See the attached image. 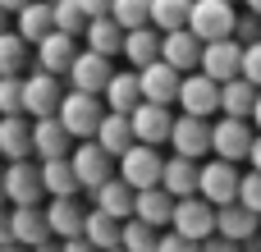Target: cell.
<instances>
[{
    "mask_svg": "<svg viewBox=\"0 0 261 252\" xmlns=\"http://www.w3.org/2000/svg\"><path fill=\"white\" fill-rule=\"evenodd\" d=\"M60 124L73 133V142H83V138H92L96 133V124H101V115H106V101L101 96H92V92H64L60 96Z\"/></svg>",
    "mask_w": 261,
    "mask_h": 252,
    "instance_id": "obj_1",
    "label": "cell"
},
{
    "mask_svg": "<svg viewBox=\"0 0 261 252\" xmlns=\"http://www.w3.org/2000/svg\"><path fill=\"white\" fill-rule=\"evenodd\" d=\"M174 106H179L184 115L211 119V115H220V83L206 78L202 69H193V73L179 78V96H174Z\"/></svg>",
    "mask_w": 261,
    "mask_h": 252,
    "instance_id": "obj_2",
    "label": "cell"
},
{
    "mask_svg": "<svg viewBox=\"0 0 261 252\" xmlns=\"http://www.w3.org/2000/svg\"><path fill=\"white\" fill-rule=\"evenodd\" d=\"M234 0H193L188 9V32H197L202 41H220V37H234Z\"/></svg>",
    "mask_w": 261,
    "mask_h": 252,
    "instance_id": "obj_3",
    "label": "cell"
},
{
    "mask_svg": "<svg viewBox=\"0 0 261 252\" xmlns=\"http://www.w3.org/2000/svg\"><path fill=\"white\" fill-rule=\"evenodd\" d=\"M252 138H257L252 119H234V115L211 119V156H220V161H234V165H239V161H248Z\"/></svg>",
    "mask_w": 261,
    "mask_h": 252,
    "instance_id": "obj_4",
    "label": "cell"
},
{
    "mask_svg": "<svg viewBox=\"0 0 261 252\" xmlns=\"http://www.w3.org/2000/svg\"><path fill=\"white\" fill-rule=\"evenodd\" d=\"M239 165L234 161H220V156H211V161H202V170H197V197H206L211 207H225V202H234L239 197Z\"/></svg>",
    "mask_w": 261,
    "mask_h": 252,
    "instance_id": "obj_5",
    "label": "cell"
},
{
    "mask_svg": "<svg viewBox=\"0 0 261 252\" xmlns=\"http://www.w3.org/2000/svg\"><path fill=\"white\" fill-rule=\"evenodd\" d=\"M170 230L184 234V239H193V243H202V239L216 234V207H211L206 197H197V193H193V197H174Z\"/></svg>",
    "mask_w": 261,
    "mask_h": 252,
    "instance_id": "obj_6",
    "label": "cell"
},
{
    "mask_svg": "<svg viewBox=\"0 0 261 252\" xmlns=\"http://www.w3.org/2000/svg\"><path fill=\"white\" fill-rule=\"evenodd\" d=\"M60 96H64L60 73H46V69L23 73V115H28V119H46V115H55V110H60Z\"/></svg>",
    "mask_w": 261,
    "mask_h": 252,
    "instance_id": "obj_7",
    "label": "cell"
},
{
    "mask_svg": "<svg viewBox=\"0 0 261 252\" xmlns=\"http://www.w3.org/2000/svg\"><path fill=\"white\" fill-rule=\"evenodd\" d=\"M69 165H73V174H78V188H101L110 174H115V156L110 152H101L92 138H83V142H73V152H69Z\"/></svg>",
    "mask_w": 261,
    "mask_h": 252,
    "instance_id": "obj_8",
    "label": "cell"
},
{
    "mask_svg": "<svg viewBox=\"0 0 261 252\" xmlns=\"http://www.w3.org/2000/svg\"><path fill=\"white\" fill-rule=\"evenodd\" d=\"M161 170H165V156H161V147L133 142V147L119 156V179H124L128 188H151V184H161Z\"/></svg>",
    "mask_w": 261,
    "mask_h": 252,
    "instance_id": "obj_9",
    "label": "cell"
},
{
    "mask_svg": "<svg viewBox=\"0 0 261 252\" xmlns=\"http://www.w3.org/2000/svg\"><path fill=\"white\" fill-rule=\"evenodd\" d=\"M128 124H133V138L147 142V147H165L170 142V129H174V110L170 106H156V101H138L128 110Z\"/></svg>",
    "mask_w": 261,
    "mask_h": 252,
    "instance_id": "obj_10",
    "label": "cell"
},
{
    "mask_svg": "<svg viewBox=\"0 0 261 252\" xmlns=\"http://www.w3.org/2000/svg\"><path fill=\"white\" fill-rule=\"evenodd\" d=\"M46 188H41V161L23 156V161H9L5 165V202L14 207H28V202H41Z\"/></svg>",
    "mask_w": 261,
    "mask_h": 252,
    "instance_id": "obj_11",
    "label": "cell"
},
{
    "mask_svg": "<svg viewBox=\"0 0 261 252\" xmlns=\"http://www.w3.org/2000/svg\"><path fill=\"white\" fill-rule=\"evenodd\" d=\"M206 78H216V83H229V78H239V69H243V41H234V37H220V41H202V64H197Z\"/></svg>",
    "mask_w": 261,
    "mask_h": 252,
    "instance_id": "obj_12",
    "label": "cell"
},
{
    "mask_svg": "<svg viewBox=\"0 0 261 252\" xmlns=\"http://www.w3.org/2000/svg\"><path fill=\"white\" fill-rule=\"evenodd\" d=\"M170 147H174V156H188V161L211 156V119H197V115H174Z\"/></svg>",
    "mask_w": 261,
    "mask_h": 252,
    "instance_id": "obj_13",
    "label": "cell"
},
{
    "mask_svg": "<svg viewBox=\"0 0 261 252\" xmlns=\"http://www.w3.org/2000/svg\"><path fill=\"white\" fill-rule=\"evenodd\" d=\"M110 60L106 55H96V51H78L73 55V64L64 69V78H69V87L73 92H92V96H101L106 92V83H110Z\"/></svg>",
    "mask_w": 261,
    "mask_h": 252,
    "instance_id": "obj_14",
    "label": "cell"
},
{
    "mask_svg": "<svg viewBox=\"0 0 261 252\" xmlns=\"http://www.w3.org/2000/svg\"><path fill=\"white\" fill-rule=\"evenodd\" d=\"M161 60L179 73H193L202 64V37L188 32V28H174V32H161Z\"/></svg>",
    "mask_w": 261,
    "mask_h": 252,
    "instance_id": "obj_15",
    "label": "cell"
},
{
    "mask_svg": "<svg viewBox=\"0 0 261 252\" xmlns=\"http://www.w3.org/2000/svg\"><path fill=\"white\" fill-rule=\"evenodd\" d=\"M179 69H170L165 60H151L138 69V87H142V101H156V106H174L179 96Z\"/></svg>",
    "mask_w": 261,
    "mask_h": 252,
    "instance_id": "obj_16",
    "label": "cell"
},
{
    "mask_svg": "<svg viewBox=\"0 0 261 252\" xmlns=\"http://www.w3.org/2000/svg\"><path fill=\"white\" fill-rule=\"evenodd\" d=\"M73 55H78V37L55 32V28L32 46V60H37V69H46V73H64V69L73 64Z\"/></svg>",
    "mask_w": 261,
    "mask_h": 252,
    "instance_id": "obj_17",
    "label": "cell"
},
{
    "mask_svg": "<svg viewBox=\"0 0 261 252\" xmlns=\"http://www.w3.org/2000/svg\"><path fill=\"white\" fill-rule=\"evenodd\" d=\"M69 152H73V133L60 124V115L32 119V156L50 161V156H69Z\"/></svg>",
    "mask_w": 261,
    "mask_h": 252,
    "instance_id": "obj_18",
    "label": "cell"
},
{
    "mask_svg": "<svg viewBox=\"0 0 261 252\" xmlns=\"http://www.w3.org/2000/svg\"><path fill=\"white\" fill-rule=\"evenodd\" d=\"M83 220H87V207L73 197H50L46 202V225H50V239H78L83 234Z\"/></svg>",
    "mask_w": 261,
    "mask_h": 252,
    "instance_id": "obj_19",
    "label": "cell"
},
{
    "mask_svg": "<svg viewBox=\"0 0 261 252\" xmlns=\"http://www.w3.org/2000/svg\"><path fill=\"white\" fill-rule=\"evenodd\" d=\"M9 239H14V243H23V248H37L41 239H50V225H46V207H41V202L14 207V211H9Z\"/></svg>",
    "mask_w": 261,
    "mask_h": 252,
    "instance_id": "obj_20",
    "label": "cell"
},
{
    "mask_svg": "<svg viewBox=\"0 0 261 252\" xmlns=\"http://www.w3.org/2000/svg\"><path fill=\"white\" fill-rule=\"evenodd\" d=\"M92 142L119 161V156H124V152H128L138 138H133V124H128V115H119V110H106V115H101V124H96V133H92Z\"/></svg>",
    "mask_w": 261,
    "mask_h": 252,
    "instance_id": "obj_21",
    "label": "cell"
},
{
    "mask_svg": "<svg viewBox=\"0 0 261 252\" xmlns=\"http://www.w3.org/2000/svg\"><path fill=\"white\" fill-rule=\"evenodd\" d=\"M257 230H261V216H257V211H248L243 202H225V207H216V234H220V239L243 243V239H252Z\"/></svg>",
    "mask_w": 261,
    "mask_h": 252,
    "instance_id": "obj_22",
    "label": "cell"
},
{
    "mask_svg": "<svg viewBox=\"0 0 261 252\" xmlns=\"http://www.w3.org/2000/svg\"><path fill=\"white\" fill-rule=\"evenodd\" d=\"M133 216H138V220H147L151 230H170L174 197H170L161 184H151V188H138V197H133Z\"/></svg>",
    "mask_w": 261,
    "mask_h": 252,
    "instance_id": "obj_23",
    "label": "cell"
},
{
    "mask_svg": "<svg viewBox=\"0 0 261 252\" xmlns=\"http://www.w3.org/2000/svg\"><path fill=\"white\" fill-rule=\"evenodd\" d=\"M83 46H87V51H96V55H106V60H115V55L124 51V28H119L110 14L87 18V28H83Z\"/></svg>",
    "mask_w": 261,
    "mask_h": 252,
    "instance_id": "obj_24",
    "label": "cell"
},
{
    "mask_svg": "<svg viewBox=\"0 0 261 252\" xmlns=\"http://www.w3.org/2000/svg\"><path fill=\"white\" fill-rule=\"evenodd\" d=\"M101 101H106V110H119V115H128V110L142 101L138 69H115V73H110V83H106V92H101Z\"/></svg>",
    "mask_w": 261,
    "mask_h": 252,
    "instance_id": "obj_25",
    "label": "cell"
},
{
    "mask_svg": "<svg viewBox=\"0 0 261 252\" xmlns=\"http://www.w3.org/2000/svg\"><path fill=\"white\" fill-rule=\"evenodd\" d=\"M197 170H202V161H188V156H165L161 188H165L170 197H193V193H197Z\"/></svg>",
    "mask_w": 261,
    "mask_h": 252,
    "instance_id": "obj_26",
    "label": "cell"
},
{
    "mask_svg": "<svg viewBox=\"0 0 261 252\" xmlns=\"http://www.w3.org/2000/svg\"><path fill=\"white\" fill-rule=\"evenodd\" d=\"M133 197H138V188H128L119 174H110L101 188H92V202H96L106 216H115V220H128V216H133Z\"/></svg>",
    "mask_w": 261,
    "mask_h": 252,
    "instance_id": "obj_27",
    "label": "cell"
},
{
    "mask_svg": "<svg viewBox=\"0 0 261 252\" xmlns=\"http://www.w3.org/2000/svg\"><path fill=\"white\" fill-rule=\"evenodd\" d=\"M0 156H9V161L32 156V119L28 115H0Z\"/></svg>",
    "mask_w": 261,
    "mask_h": 252,
    "instance_id": "obj_28",
    "label": "cell"
},
{
    "mask_svg": "<svg viewBox=\"0 0 261 252\" xmlns=\"http://www.w3.org/2000/svg\"><path fill=\"white\" fill-rule=\"evenodd\" d=\"M133 69H142V64H151V60H161V28H128L124 32V51H119Z\"/></svg>",
    "mask_w": 261,
    "mask_h": 252,
    "instance_id": "obj_29",
    "label": "cell"
},
{
    "mask_svg": "<svg viewBox=\"0 0 261 252\" xmlns=\"http://www.w3.org/2000/svg\"><path fill=\"white\" fill-rule=\"evenodd\" d=\"M14 18H18V28H14V32H18L28 46H37V41L55 28V18H50V0H28Z\"/></svg>",
    "mask_w": 261,
    "mask_h": 252,
    "instance_id": "obj_30",
    "label": "cell"
},
{
    "mask_svg": "<svg viewBox=\"0 0 261 252\" xmlns=\"http://www.w3.org/2000/svg\"><path fill=\"white\" fill-rule=\"evenodd\" d=\"M257 92L243 73L239 78H229V83H220V115H234V119H248L252 115V106H257Z\"/></svg>",
    "mask_w": 261,
    "mask_h": 252,
    "instance_id": "obj_31",
    "label": "cell"
},
{
    "mask_svg": "<svg viewBox=\"0 0 261 252\" xmlns=\"http://www.w3.org/2000/svg\"><path fill=\"white\" fill-rule=\"evenodd\" d=\"M41 188H46V197H73L78 193V174H73L69 156L41 161Z\"/></svg>",
    "mask_w": 261,
    "mask_h": 252,
    "instance_id": "obj_32",
    "label": "cell"
},
{
    "mask_svg": "<svg viewBox=\"0 0 261 252\" xmlns=\"http://www.w3.org/2000/svg\"><path fill=\"white\" fill-rule=\"evenodd\" d=\"M119 225H124V220H115V216H106L101 207H92V211H87V220H83V239H87L96 252L119 248Z\"/></svg>",
    "mask_w": 261,
    "mask_h": 252,
    "instance_id": "obj_33",
    "label": "cell"
},
{
    "mask_svg": "<svg viewBox=\"0 0 261 252\" xmlns=\"http://www.w3.org/2000/svg\"><path fill=\"white\" fill-rule=\"evenodd\" d=\"M28 60H32V46L18 37V32H0V73H23L28 69Z\"/></svg>",
    "mask_w": 261,
    "mask_h": 252,
    "instance_id": "obj_34",
    "label": "cell"
},
{
    "mask_svg": "<svg viewBox=\"0 0 261 252\" xmlns=\"http://www.w3.org/2000/svg\"><path fill=\"white\" fill-rule=\"evenodd\" d=\"M156 234H161V230H151L147 220L128 216V220L119 225V248L124 252H156Z\"/></svg>",
    "mask_w": 261,
    "mask_h": 252,
    "instance_id": "obj_35",
    "label": "cell"
},
{
    "mask_svg": "<svg viewBox=\"0 0 261 252\" xmlns=\"http://www.w3.org/2000/svg\"><path fill=\"white\" fill-rule=\"evenodd\" d=\"M188 9H193V0H151V28H161V32L188 28Z\"/></svg>",
    "mask_w": 261,
    "mask_h": 252,
    "instance_id": "obj_36",
    "label": "cell"
},
{
    "mask_svg": "<svg viewBox=\"0 0 261 252\" xmlns=\"http://www.w3.org/2000/svg\"><path fill=\"white\" fill-rule=\"evenodd\" d=\"M50 18H55V32H69V37H83V28H87V14L78 0H55Z\"/></svg>",
    "mask_w": 261,
    "mask_h": 252,
    "instance_id": "obj_37",
    "label": "cell"
},
{
    "mask_svg": "<svg viewBox=\"0 0 261 252\" xmlns=\"http://www.w3.org/2000/svg\"><path fill=\"white\" fill-rule=\"evenodd\" d=\"M110 18L128 32V28H147L151 23V0H115L110 5Z\"/></svg>",
    "mask_w": 261,
    "mask_h": 252,
    "instance_id": "obj_38",
    "label": "cell"
},
{
    "mask_svg": "<svg viewBox=\"0 0 261 252\" xmlns=\"http://www.w3.org/2000/svg\"><path fill=\"white\" fill-rule=\"evenodd\" d=\"M0 115H23V73H0Z\"/></svg>",
    "mask_w": 261,
    "mask_h": 252,
    "instance_id": "obj_39",
    "label": "cell"
},
{
    "mask_svg": "<svg viewBox=\"0 0 261 252\" xmlns=\"http://www.w3.org/2000/svg\"><path fill=\"white\" fill-rule=\"evenodd\" d=\"M234 202H243L248 211L261 216V170H248V174L239 179V197H234Z\"/></svg>",
    "mask_w": 261,
    "mask_h": 252,
    "instance_id": "obj_40",
    "label": "cell"
},
{
    "mask_svg": "<svg viewBox=\"0 0 261 252\" xmlns=\"http://www.w3.org/2000/svg\"><path fill=\"white\" fill-rule=\"evenodd\" d=\"M234 41H261V14L252 9H239V18H234Z\"/></svg>",
    "mask_w": 261,
    "mask_h": 252,
    "instance_id": "obj_41",
    "label": "cell"
},
{
    "mask_svg": "<svg viewBox=\"0 0 261 252\" xmlns=\"http://www.w3.org/2000/svg\"><path fill=\"white\" fill-rule=\"evenodd\" d=\"M156 252H202V243H193V239H184L174 230H161L156 234Z\"/></svg>",
    "mask_w": 261,
    "mask_h": 252,
    "instance_id": "obj_42",
    "label": "cell"
},
{
    "mask_svg": "<svg viewBox=\"0 0 261 252\" xmlns=\"http://www.w3.org/2000/svg\"><path fill=\"white\" fill-rule=\"evenodd\" d=\"M252 87H261V41H248L243 46V69H239Z\"/></svg>",
    "mask_w": 261,
    "mask_h": 252,
    "instance_id": "obj_43",
    "label": "cell"
},
{
    "mask_svg": "<svg viewBox=\"0 0 261 252\" xmlns=\"http://www.w3.org/2000/svg\"><path fill=\"white\" fill-rule=\"evenodd\" d=\"M202 252H239L234 239H220V234H211V239H202Z\"/></svg>",
    "mask_w": 261,
    "mask_h": 252,
    "instance_id": "obj_44",
    "label": "cell"
},
{
    "mask_svg": "<svg viewBox=\"0 0 261 252\" xmlns=\"http://www.w3.org/2000/svg\"><path fill=\"white\" fill-rule=\"evenodd\" d=\"M78 5H83V14H87V18H101V14H110V5H115V0H78Z\"/></svg>",
    "mask_w": 261,
    "mask_h": 252,
    "instance_id": "obj_45",
    "label": "cell"
},
{
    "mask_svg": "<svg viewBox=\"0 0 261 252\" xmlns=\"http://www.w3.org/2000/svg\"><path fill=\"white\" fill-rule=\"evenodd\" d=\"M60 252H96V248H92V243L78 234V239H60Z\"/></svg>",
    "mask_w": 261,
    "mask_h": 252,
    "instance_id": "obj_46",
    "label": "cell"
},
{
    "mask_svg": "<svg viewBox=\"0 0 261 252\" xmlns=\"http://www.w3.org/2000/svg\"><path fill=\"white\" fill-rule=\"evenodd\" d=\"M248 165H252V170H261V133L252 138V147H248Z\"/></svg>",
    "mask_w": 261,
    "mask_h": 252,
    "instance_id": "obj_47",
    "label": "cell"
},
{
    "mask_svg": "<svg viewBox=\"0 0 261 252\" xmlns=\"http://www.w3.org/2000/svg\"><path fill=\"white\" fill-rule=\"evenodd\" d=\"M9 243V216H5V207H0V248Z\"/></svg>",
    "mask_w": 261,
    "mask_h": 252,
    "instance_id": "obj_48",
    "label": "cell"
},
{
    "mask_svg": "<svg viewBox=\"0 0 261 252\" xmlns=\"http://www.w3.org/2000/svg\"><path fill=\"white\" fill-rule=\"evenodd\" d=\"M32 252H60V239H41V243H37Z\"/></svg>",
    "mask_w": 261,
    "mask_h": 252,
    "instance_id": "obj_49",
    "label": "cell"
},
{
    "mask_svg": "<svg viewBox=\"0 0 261 252\" xmlns=\"http://www.w3.org/2000/svg\"><path fill=\"white\" fill-rule=\"evenodd\" d=\"M248 119H252V129L261 133V92H257V106H252V115H248Z\"/></svg>",
    "mask_w": 261,
    "mask_h": 252,
    "instance_id": "obj_50",
    "label": "cell"
},
{
    "mask_svg": "<svg viewBox=\"0 0 261 252\" xmlns=\"http://www.w3.org/2000/svg\"><path fill=\"white\" fill-rule=\"evenodd\" d=\"M0 5H5V9H9V14H18V9H23V5H28V0H0Z\"/></svg>",
    "mask_w": 261,
    "mask_h": 252,
    "instance_id": "obj_51",
    "label": "cell"
},
{
    "mask_svg": "<svg viewBox=\"0 0 261 252\" xmlns=\"http://www.w3.org/2000/svg\"><path fill=\"white\" fill-rule=\"evenodd\" d=\"M5 28H9V9L0 5V32H5Z\"/></svg>",
    "mask_w": 261,
    "mask_h": 252,
    "instance_id": "obj_52",
    "label": "cell"
},
{
    "mask_svg": "<svg viewBox=\"0 0 261 252\" xmlns=\"http://www.w3.org/2000/svg\"><path fill=\"white\" fill-rule=\"evenodd\" d=\"M243 9H252V14H261V0H243Z\"/></svg>",
    "mask_w": 261,
    "mask_h": 252,
    "instance_id": "obj_53",
    "label": "cell"
},
{
    "mask_svg": "<svg viewBox=\"0 0 261 252\" xmlns=\"http://www.w3.org/2000/svg\"><path fill=\"white\" fill-rule=\"evenodd\" d=\"M0 207H5V165H0Z\"/></svg>",
    "mask_w": 261,
    "mask_h": 252,
    "instance_id": "obj_54",
    "label": "cell"
},
{
    "mask_svg": "<svg viewBox=\"0 0 261 252\" xmlns=\"http://www.w3.org/2000/svg\"><path fill=\"white\" fill-rule=\"evenodd\" d=\"M5 252H23V243H14V239H9V243H5Z\"/></svg>",
    "mask_w": 261,
    "mask_h": 252,
    "instance_id": "obj_55",
    "label": "cell"
},
{
    "mask_svg": "<svg viewBox=\"0 0 261 252\" xmlns=\"http://www.w3.org/2000/svg\"><path fill=\"white\" fill-rule=\"evenodd\" d=\"M106 252H124V248H106Z\"/></svg>",
    "mask_w": 261,
    "mask_h": 252,
    "instance_id": "obj_56",
    "label": "cell"
},
{
    "mask_svg": "<svg viewBox=\"0 0 261 252\" xmlns=\"http://www.w3.org/2000/svg\"><path fill=\"white\" fill-rule=\"evenodd\" d=\"M50 5H55V0H50Z\"/></svg>",
    "mask_w": 261,
    "mask_h": 252,
    "instance_id": "obj_57",
    "label": "cell"
},
{
    "mask_svg": "<svg viewBox=\"0 0 261 252\" xmlns=\"http://www.w3.org/2000/svg\"><path fill=\"white\" fill-rule=\"evenodd\" d=\"M234 5H239V0H234Z\"/></svg>",
    "mask_w": 261,
    "mask_h": 252,
    "instance_id": "obj_58",
    "label": "cell"
}]
</instances>
